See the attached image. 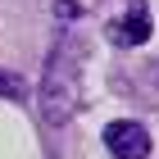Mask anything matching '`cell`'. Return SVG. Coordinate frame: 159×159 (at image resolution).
I'll return each instance as SVG.
<instances>
[{
    "instance_id": "1",
    "label": "cell",
    "mask_w": 159,
    "mask_h": 159,
    "mask_svg": "<svg viewBox=\"0 0 159 159\" xmlns=\"http://www.w3.org/2000/svg\"><path fill=\"white\" fill-rule=\"evenodd\" d=\"M82 105V73L73 64V50L59 46L46 64V77H41V118L46 123H68Z\"/></svg>"
},
{
    "instance_id": "2",
    "label": "cell",
    "mask_w": 159,
    "mask_h": 159,
    "mask_svg": "<svg viewBox=\"0 0 159 159\" xmlns=\"http://www.w3.org/2000/svg\"><path fill=\"white\" fill-rule=\"evenodd\" d=\"M105 146H109L114 159H150V127L136 118H114L105 127Z\"/></svg>"
},
{
    "instance_id": "3",
    "label": "cell",
    "mask_w": 159,
    "mask_h": 159,
    "mask_svg": "<svg viewBox=\"0 0 159 159\" xmlns=\"http://www.w3.org/2000/svg\"><path fill=\"white\" fill-rule=\"evenodd\" d=\"M150 27H155V23H150V5H146V0H132L127 14L109 23V41H114V46H123V50L146 46V41H150Z\"/></svg>"
},
{
    "instance_id": "4",
    "label": "cell",
    "mask_w": 159,
    "mask_h": 159,
    "mask_svg": "<svg viewBox=\"0 0 159 159\" xmlns=\"http://www.w3.org/2000/svg\"><path fill=\"white\" fill-rule=\"evenodd\" d=\"M0 96H9V100H23L27 96V82L18 73H5V68H0Z\"/></svg>"
}]
</instances>
